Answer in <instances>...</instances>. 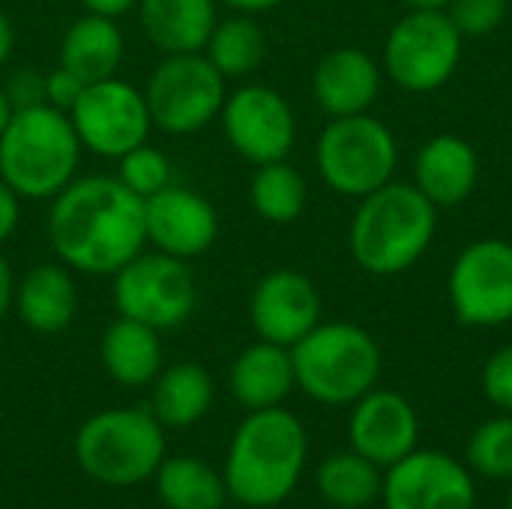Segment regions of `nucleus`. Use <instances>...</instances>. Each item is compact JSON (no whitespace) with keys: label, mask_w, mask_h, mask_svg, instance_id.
<instances>
[{"label":"nucleus","mask_w":512,"mask_h":509,"mask_svg":"<svg viewBox=\"0 0 512 509\" xmlns=\"http://www.w3.org/2000/svg\"><path fill=\"white\" fill-rule=\"evenodd\" d=\"M45 231L72 273L114 276L147 246L144 198L108 174L75 177L51 198Z\"/></svg>","instance_id":"1"},{"label":"nucleus","mask_w":512,"mask_h":509,"mask_svg":"<svg viewBox=\"0 0 512 509\" xmlns=\"http://www.w3.org/2000/svg\"><path fill=\"white\" fill-rule=\"evenodd\" d=\"M309 456L306 426L285 405L249 411L225 456L228 498L246 509H273L297 489Z\"/></svg>","instance_id":"2"},{"label":"nucleus","mask_w":512,"mask_h":509,"mask_svg":"<svg viewBox=\"0 0 512 509\" xmlns=\"http://www.w3.org/2000/svg\"><path fill=\"white\" fill-rule=\"evenodd\" d=\"M438 207L405 180H390L360 198L348 225V249L369 276L408 273L432 246Z\"/></svg>","instance_id":"3"},{"label":"nucleus","mask_w":512,"mask_h":509,"mask_svg":"<svg viewBox=\"0 0 512 509\" xmlns=\"http://www.w3.org/2000/svg\"><path fill=\"white\" fill-rule=\"evenodd\" d=\"M81 153L66 111L48 102L15 108L0 132V180L21 201H51L78 177Z\"/></svg>","instance_id":"4"},{"label":"nucleus","mask_w":512,"mask_h":509,"mask_svg":"<svg viewBox=\"0 0 512 509\" xmlns=\"http://www.w3.org/2000/svg\"><path fill=\"white\" fill-rule=\"evenodd\" d=\"M297 387L318 405L348 408L378 387L381 348L375 336L348 321H321L294 348Z\"/></svg>","instance_id":"5"},{"label":"nucleus","mask_w":512,"mask_h":509,"mask_svg":"<svg viewBox=\"0 0 512 509\" xmlns=\"http://www.w3.org/2000/svg\"><path fill=\"white\" fill-rule=\"evenodd\" d=\"M75 459L102 486H141L165 459V429L144 408H108L81 423Z\"/></svg>","instance_id":"6"},{"label":"nucleus","mask_w":512,"mask_h":509,"mask_svg":"<svg viewBox=\"0 0 512 509\" xmlns=\"http://www.w3.org/2000/svg\"><path fill=\"white\" fill-rule=\"evenodd\" d=\"M399 144L387 123L372 114L330 117L315 141V168L321 180L345 198H366L393 180Z\"/></svg>","instance_id":"7"},{"label":"nucleus","mask_w":512,"mask_h":509,"mask_svg":"<svg viewBox=\"0 0 512 509\" xmlns=\"http://www.w3.org/2000/svg\"><path fill=\"white\" fill-rule=\"evenodd\" d=\"M228 78L198 54H165L147 78L144 99L153 129L165 135H195L219 120Z\"/></svg>","instance_id":"8"},{"label":"nucleus","mask_w":512,"mask_h":509,"mask_svg":"<svg viewBox=\"0 0 512 509\" xmlns=\"http://www.w3.org/2000/svg\"><path fill=\"white\" fill-rule=\"evenodd\" d=\"M465 36L447 9H408L384 39V75L408 93H435L459 69Z\"/></svg>","instance_id":"9"},{"label":"nucleus","mask_w":512,"mask_h":509,"mask_svg":"<svg viewBox=\"0 0 512 509\" xmlns=\"http://www.w3.org/2000/svg\"><path fill=\"white\" fill-rule=\"evenodd\" d=\"M111 279L117 315L141 321L159 333L183 327L198 309V282L189 261L165 252H138Z\"/></svg>","instance_id":"10"},{"label":"nucleus","mask_w":512,"mask_h":509,"mask_svg":"<svg viewBox=\"0 0 512 509\" xmlns=\"http://www.w3.org/2000/svg\"><path fill=\"white\" fill-rule=\"evenodd\" d=\"M450 306L471 330L504 327L512 321V243L483 237L468 243L447 276Z\"/></svg>","instance_id":"11"},{"label":"nucleus","mask_w":512,"mask_h":509,"mask_svg":"<svg viewBox=\"0 0 512 509\" xmlns=\"http://www.w3.org/2000/svg\"><path fill=\"white\" fill-rule=\"evenodd\" d=\"M69 120L87 153L114 162L132 147L144 144L153 132L144 90L120 75L87 84L78 102L69 108Z\"/></svg>","instance_id":"12"},{"label":"nucleus","mask_w":512,"mask_h":509,"mask_svg":"<svg viewBox=\"0 0 512 509\" xmlns=\"http://www.w3.org/2000/svg\"><path fill=\"white\" fill-rule=\"evenodd\" d=\"M219 123L231 150L249 165L288 159L297 141L291 102L267 84H240L237 90H228Z\"/></svg>","instance_id":"13"},{"label":"nucleus","mask_w":512,"mask_h":509,"mask_svg":"<svg viewBox=\"0 0 512 509\" xmlns=\"http://www.w3.org/2000/svg\"><path fill=\"white\" fill-rule=\"evenodd\" d=\"M381 504L384 509H474L477 483L465 462L417 447L384 471Z\"/></svg>","instance_id":"14"},{"label":"nucleus","mask_w":512,"mask_h":509,"mask_svg":"<svg viewBox=\"0 0 512 509\" xmlns=\"http://www.w3.org/2000/svg\"><path fill=\"white\" fill-rule=\"evenodd\" d=\"M144 231L147 246L156 252L192 261L213 249L219 237V213L201 192L171 183L144 198Z\"/></svg>","instance_id":"15"},{"label":"nucleus","mask_w":512,"mask_h":509,"mask_svg":"<svg viewBox=\"0 0 512 509\" xmlns=\"http://www.w3.org/2000/svg\"><path fill=\"white\" fill-rule=\"evenodd\" d=\"M249 321L258 339L294 348L321 324V294L306 273L291 267L273 270L252 288Z\"/></svg>","instance_id":"16"},{"label":"nucleus","mask_w":512,"mask_h":509,"mask_svg":"<svg viewBox=\"0 0 512 509\" xmlns=\"http://www.w3.org/2000/svg\"><path fill=\"white\" fill-rule=\"evenodd\" d=\"M348 438L351 450L387 471L417 450L420 417L402 393L375 387L351 405Z\"/></svg>","instance_id":"17"},{"label":"nucleus","mask_w":512,"mask_h":509,"mask_svg":"<svg viewBox=\"0 0 512 509\" xmlns=\"http://www.w3.org/2000/svg\"><path fill=\"white\" fill-rule=\"evenodd\" d=\"M384 69L363 48L342 45L327 51L312 72V96L327 117L369 114L381 93Z\"/></svg>","instance_id":"18"},{"label":"nucleus","mask_w":512,"mask_h":509,"mask_svg":"<svg viewBox=\"0 0 512 509\" xmlns=\"http://www.w3.org/2000/svg\"><path fill=\"white\" fill-rule=\"evenodd\" d=\"M480 180L477 150L462 135H435L414 156V186L441 210L468 201Z\"/></svg>","instance_id":"19"},{"label":"nucleus","mask_w":512,"mask_h":509,"mask_svg":"<svg viewBox=\"0 0 512 509\" xmlns=\"http://www.w3.org/2000/svg\"><path fill=\"white\" fill-rule=\"evenodd\" d=\"M18 318L24 327L42 336L63 333L78 312V288L75 276L60 261L33 264L18 282H15V300H12Z\"/></svg>","instance_id":"20"},{"label":"nucleus","mask_w":512,"mask_h":509,"mask_svg":"<svg viewBox=\"0 0 512 509\" xmlns=\"http://www.w3.org/2000/svg\"><path fill=\"white\" fill-rule=\"evenodd\" d=\"M297 387L291 348L258 339L243 348L228 372V390L246 411L279 408Z\"/></svg>","instance_id":"21"},{"label":"nucleus","mask_w":512,"mask_h":509,"mask_svg":"<svg viewBox=\"0 0 512 509\" xmlns=\"http://www.w3.org/2000/svg\"><path fill=\"white\" fill-rule=\"evenodd\" d=\"M216 6V0H138V24L162 57L198 54L219 21Z\"/></svg>","instance_id":"22"},{"label":"nucleus","mask_w":512,"mask_h":509,"mask_svg":"<svg viewBox=\"0 0 512 509\" xmlns=\"http://www.w3.org/2000/svg\"><path fill=\"white\" fill-rule=\"evenodd\" d=\"M123 57H126V39L117 21L84 12L66 27L60 39L57 66L69 69L84 84H93V81L114 78L123 66Z\"/></svg>","instance_id":"23"},{"label":"nucleus","mask_w":512,"mask_h":509,"mask_svg":"<svg viewBox=\"0 0 512 509\" xmlns=\"http://www.w3.org/2000/svg\"><path fill=\"white\" fill-rule=\"evenodd\" d=\"M99 360L108 378L120 387H147L162 372L159 330L117 315L99 342Z\"/></svg>","instance_id":"24"},{"label":"nucleus","mask_w":512,"mask_h":509,"mask_svg":"<svg viewBox=\"0 0 512 509\" xmlns=\"http://www.w3.org/2000/svg\"><path fill=\"white\" fill-rule=\"evenodd\" d=\"M213 378L198 363H174L153 381L150 414L162 429H192L213 408Z\"/></svg>","instance_id":"25"},{"label":"nucleus","mask_w":512,"mask_h":509,"mask_svg":"<svg viewBox=\"0 0 512 509\" xmlns=\"http://www.w3.org/2000/svg\"><path fill=\"white\" fill-rule=\"evenodd\" d=\"M153 483L165 509H222L228 501L225 477L198 456H165Z\"/></svg>","instance_id":"26"},{"label":"nucleus","mask_w":512,"mask_h":509,"mask_svg":"<svg viewBox=\"0 0 512 509\" xmlns=\"http://www.w3.org/2000/svg\"><path fill=\"white\" fill-rule=\"evenodd\" d=\"M318 495L327 507L366 509L381 501L384 471L357 450L327 456L315 471Z\"/></svg>","instance_id":"27"},{"label":"nucleus","mask_w":512,"mask_h":509,"mask_svg":"<svg viewBox=\"0 0 512 509\" xmlns=\"http://www.w3.org/2000/svg\"><path fill=\"white\" fill-rule=\"evenodd\" d=\"M204 57L225 75V78H246L252 75L267 57V36L255 15H228L219 18L207 45Z\"/></svg>","instance_id":"28"},{"label":"nucleus","mask_w":512,"mask_h":509,"mask_svg":"<svg viewBox=\"0 0 512 509\" xmlns=\"http://www.w3.org/2000/svg\"><path fill=\"white\" fill-rule=\"evenodd\" d=\"M306 201V180L288 159L255 165V174L249 180V204L264 222L291 225L303 216Z\"/></svg>","instance_id":"29"},{"label":"nucleus","mask_w":512,"mask_h":509,"mask_svg":"<svg viewBox=\"0 0 512 509\" xmlns=\"http://www.w3.org/2000/svg\"><path fill=\"white\" fill-rule=\"evenodd\" d=\"M465 465L474 477L512 483V414L483 420L465 447Z\"/></svg>","instance_id":"30"},{"label":"nucleus","mask_w":512,"mask_h":509,"mask_svg":"<svg viewBox=\"0 0 512 509\" xmlns=\"http://www.w3.org/2000/svg\"><path fill=\"white\" fill-rule=\"evenodd\" d=\"M114 177L132 195L150 198V195L162 192L165 186H171V159H168V153H162L159 147L144 141V144L132 147L129 153H123L117 159V174Z\"/></svg>","instance_id":"31"},{"label":"nucleus","mask_w":512,"mask_h":509,"mask_svg":"<svg viewBox=\"0 0 512 509\" xmlns=\"http://www.w3.org/2000/svg\"><path fill=\"white\" fill-rule=\"evenodd\" d=\"M510 0H453L447 15L465 39H480L495 33L507 18Z\"/></svg>","instance_id":"32"},{"label":"nucleus","mask_w":512,"mask_h":509,"mask_svg":"<svg viewBox=\"0 0 512 509\" xmlns=\"http://www.w3.org/2000/svg\"><path fill=\"white\" fill-rule=\"evenodd\" d=\"M480 387L483 396L489 399L492 408H498L501 414H512V345L498 348L480 375Z\"/></svg>","instance_id":"33"},{"label":"nucleus","mask_w":512,"mask_h":509,"mask_svg":"<svg viewBox=\"0 0 512 509\" xmlns=\"http://www.w3.org/2000/svg\"><path fill=\"white\" fill-rule=\"evenodd\" d=\"M3 90L12 102V108H30L45 102V72L39 69H15L6 81Z\"/></svg>","instance_id":"34"},{"label":"nucleus","mask_w":512,"mask_h":509,"mask_svg":"<svg viewBox=\"0 0 512 509\" xmlns=\"http://www.w3.org/2000/svg\"><path fill=\"white\" fill-rule=\"evenodd\" d=\"M84 87L87 84L81 78H75L63 66H54L51 72H45V102L54 105V108H60V111H66V114L78 102V96H81Z\"/></svg>","instance_id":"35"},{"label":"nucleus","mask_w":512,"mask_h":509,"mask_svg":"<svg viewBox=\"0 0 512 509\" xmlns=\"http://www.w3.org/2000/svg\"><path fill=\"white\" fill-rule=\"evenodd\" d=\"M21 219V198L0 180V246L15 234Z\"/></svg>","instance_id":"36"},{"label":"nucleus","mask_w":512,"mask_h":509,"mask_svg":"<svg viewBox=\"0 0 512 509\" xmlns=\"http://www.w3.org/2000/svg\"><path fill=\"white\" fill-rule=\"evenodd\" d=\"M84 12L90 15H102V18H123L132 9H138V0H81Z\"/></svg>","instance_id":"37"},{"label":"nucleus","mask_w":512,"mask_h":509,"mask_svg":"<svg viewBox=\"0 0 512 509\" xmlns=\"http://www.w3.org/2000/svg\"><path fill=\"white\" fill-rule=\"evenodd\" d=\"M15 273H12V264L0 255V321L6 318V312L12 309V300H15Z\"/></svg>","instance_id":"38"},{"label":"nucleus","mask_w":512,"mask_h":509,"mask_svg":"<svg viewBox=\"0 0 512 509\" xmlns=\"http://www.w3.org/2000/svg\"><path fill=\"white\" fill-rule=\"evenodd\" d=\"M216 3H222V6H228L231 12H240V15H261V12H273L285 0H216Z\"/></svg>","instance_id":"39"},{"label":"nucleus","mask_w":512,"mask_h":509,"mask_svg":"<svg viewBox=\"0 0 512 509\" xmlns=\"http://www.w3.org/2000/svg\"><path fill=\"white\" fill-rule=\"evenodd\" d=\"M12 51H15V27H12L9 15L0 9V69L9 63Z\"/></svg>","instance_id":"40"},{"label":"nucleus","mask_w":512,"mask_h":509,"mask_svg":"<svg viewBox=\"0 0 512 509\" xmlns=\"http://www.w3.org/2000/svg\"><path fill=\"white\" fill-rule=\"evenodd\" d=\"M408 9H447L453 0H402Z\"/></svg>","instance_id":"41"},{"label":"nucleus","mask_w":512,"mask_h":509,"mask_svg":"<svg viewBox=\"0 0 512 509\" xmlns=\"http://www.w3.org/2000/svg\"><path fill=\"white\" fill-rule=\"evenodd\" d=\"M12 102H9V96H6V90H3V84H0V132L6 129V123H9V117H12Z\"/></svg>","instance_id":"42"},{"label":"nucleus","mask_w":512,"mask_h":509,"mask_svg":"<svg viewBox=\"0 0 512 509\" xmlns=\"http://www.w3.org/2000/svg\"><path fill=\"white\" fill-rule=\"evenodd\" d=\"M504 509H512V486H510V495H507V507Z\"/></svg>","instance_id":"43"},{"label":"nucleus","mask_w":512,"mask_h":509,"mask_svg":"<svg viewBox=\"0 0 512 509\" xmlns=\"http://www.w3.org/2000/svg\"><path fill=\"white\" fill-rule=\"evenodd\" d=\"M330 509H336V507H330Z\"/></svg>","instance_id":"44"}]
</instances>
